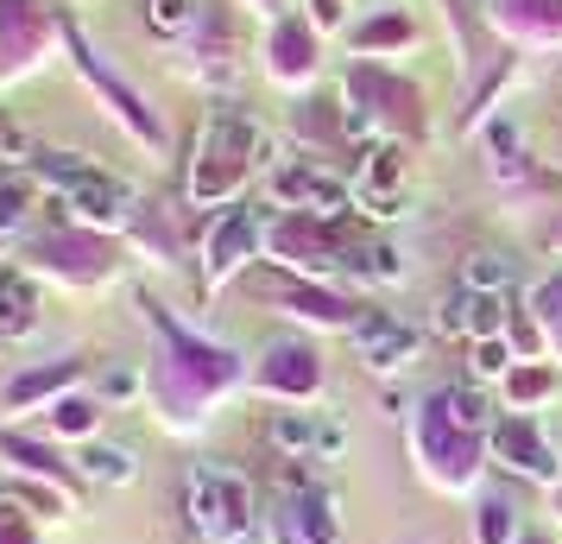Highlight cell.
Listing matches in <instances>:
<instances>
[{
    "label": "cell",
    "instance_id": "6da1fadb",
    "mask_svg": "<svg viewBox=\"0 0 562 544\" xmlns=\"http://www.w3.org/2000/svg\"><path fill=\"white\" fill-rule=\"evenodd\" d=\"M139 311H146V323L158 330V355H153L146 387H153L158 412H165V424H171V431L203 424V418L215 412L234 387H247V367H240V355H228L222 342L183 330L178 317L165 311L158 298H146V291H139Z\"/></svg>",
    "mask_w": 562,
    "mask_h": 544
},
{
    "label": "cell",
    "instance_id": "7a4b0ae2",
    "mask_svg": "<svg viewBox=\"0 0 562 544\" xmlns=\"http://www.w3.org/2000/svg\"><path fill=\"white\" fill-rule=\"evenodd\" d=\"M272 158V133L266 121H254L247 108H215L203 140H196V165H190V203H234L247 178Z\"/></svg>",
    "mask_w": 562,
    "mask_h": 544
},
{
    "label": "cell",
    "instance_id": "3957f363",
    "mask_svg": "<svg viewBox=\"0 0 562 544\" xmlns=\"http://www.w3.org/2000/svg\"><path fill=\"white\" fill-rule=\"evenodd\" d=\"M411 443H417V463L430 475L442 493H474L486 475V431H474L456 406V387L430 392L424 406H417V424H411Z\"/></svg>",
    "mask_w": 562,
    "mask_h": 544
},
{
    "label": "cell",
    "instance_id": "277c9868",
    "mask_svg": "<svg viewBox=\"0 0 562 544\" xmlns=\"http://www.w3.org/2000/svg\"><path fill=\"white\" fill-rule=\"evenodd\" d=\"M32 178L38 184H57L64 190V209L77 229H95V234H114V229H133L139 222V190L121 184L114 171H102L95 158L82 153H32Z\"/></svg>",
    "mask_w": 562,
    "mask_h": 544
},
{
    "label": "cell",
    "instance_id": "5b68a950",
    "mask_svg": "<svg viewBox=\"0 0 562 544\" xmlns=\"http://www.w3.org/2000/svg\"><path fill=\"white\" fill-rule=\"evenodd\" d=\"M183 525L196 544H259V513L247 475L215 463H190L183 475Z\"/></svg>",
    "mask_w": 562,
    "mask_h": 544
},
{
    "label": "cell",
    "instance_id": "8992f818",
    "mask_svg": "<svg viewBox=\"0 0 562 544\" xmlns=\"http://www.w3.org/2000/svg\"><path fill=\"white\" fill-rule=\"evenodd\" d=\"M266 254L279 259L284 273H297V279H329L348 266L355 273L360 266V247L355 234H348V215L341 222H329V215H297V209H284L279 222L266 229Z\"/></svg>",
    "mask_w": 562,
    "mask_h": 544
},
{
    "label": "cell",
    "instance_id": "52a82bcc",
    "mask_svg": "<svg viewBox=\"0 0 562 544\" xmlns=\"http://www.w3.org/2000/svg\"><path fill=\"white\" fill-rule=\"evenodd\" d=\"M341 140L355 133V140H373V133H417L424 127V108H417V89L398 82L392 70L380 64H355L348 82H341Z\"/></svg>",
    "mask_w": 562,
    "mask_h": 544
},
{
    "label": "cell",
    "instance_id": "ba28073f",
    "mask_svg": "<svg viewBox=\"0 0 562 544\" xmlns=\"http://www.w3.org/2000/svg\"><path fill=\"white\" fill-rule=\"evenodd\" d=\"M32 266L52 273L64 286H108L121 273V247L95 229H77V222H52V229L32 241Z\"/></svg>",
    "mask_w": 562,
    "mask_h": 544
},
{
    "label": "cell",
    "instance_id": "9c48e42d",
    "mask_svg": "<svg viewBox=\"0 0 562 544\" xmlns=\"http://www.w3.org/2000/svg\"><path fill=\"white\" fill-rule=\"evenodd\" d=\"M266 215L259 209H247V203H228L215 222L203 229V291H222L234 279V273H247V259H259L266 254Z\"/></svg>",
    "mask_w": 562,
    "mask_h": 544
},
{
    "label": "cell",
    "instance_id": "30bf717a",
    "mask_svg": "<svg viewBox=\"0 0 562 544\" xmlns=\"http://www.w3.org/2000/svg\"><path fill=\"white\" fill-rule=\"evenodd\" d=\"M254 387L266 392V399H279V406H310V399H323L329 374H323V355H316L310 342L279 336V342H266V348H259Z\"/></svg>",
    "mask_w": 562,
    "mask_h": 544
},
{
    "label": "cell",
    "instance_id": "8fae6325",
    "mask_svg": "<svg viewBox=\"0 0 562 544\" xmlns=\"http://www.w3.org/2000/svg\"><path fill=\"white\" fill-rule=\"evenodd\" d=\"M486 449H493V463L512 468V475H525V481H543V488H557L562 481V449L557 437L537 424V418H493V431H486Z\"/></svg>",
    "mask_w": 562,
    "mask_h": 544
},
{
    "label": "cell",
    "instance_id": "7c38bea8",
    "mask_svg": "<svg viewBox=\"0 0 562 544\" xmlns=\"http://www.w3.org/2000/svg\"><path fill=\"white\" fill-rule=\"evenodd\" d=\"M348 336H355L367 374H380V380L385 374H405V367L424 355V330L405 323V317H392V311H360Z\"/></svg>",
    "mask_w": 562,
    "mask_h": 544
},
{
    "label": "cell",
    "instance_id": "4fadbf2b",
    "mask_svg": "<svg viewBox=\"0 0 562 544\" xmlns=\"http://www.w3.org/2000/svg\"><path fill=\"white\" fill-rule=\"evenodd\" d=\"M405 171H411V153L398 140H380L373 153L360 158V171H355V209L360 215H380V222L405 215Z\"/></svg>",
    "mask_w": 562,
    "mask_h": 544
},
{
    "label": "cell",
    "instance_id": "5bb4252c",
    "mask_svg": "<svg viewBox=\"0 0 562 544\" xmlns=\"http://www.w3.org/2000/svg\"><path fill=\"white\" fill-rule=\"evenodd\" d=\"M272 197H279V209H297V215H329V222L355 215V184H341L323 165H284V171H272Z\"/></svg>",
    "mask_w": 562,
    "mask_h": 544
},
{
    "label": "cell",
    "instance_id": "9a60e30c",
    "mask_svg": "<svg viewBox=\"0 0 562 544\" xmlns=\"http://www.w3.org/2000/svg\"><path fill=\"white\" fill-rule=\"evenodd\" d=\"M266 539L272 544H341V507L329 488L310 493H284V507L266 519Z\"/></svg>",
    "mask_w": 562,
    "mask_h": 544
},
{
    "label": "cell",
    "instance_id": "2e32d148",
    "mask_svg": "<svg viewBox=\"0 0 562 544\" xmlns=\"http://www.w3.org/2000/svg\"><path fill=\"white\" fill-rule=\"evenodd\" d=\"M77 387H82V362H77V355H64V362H45V367L13 374V380L0 387V406H7V412H32L38 399H45V406H57L64 392H77Z\"/></svg>",
    "mask_w": 562,
    "mask_h": 544
},
{
    "label": "cell",
    "instance_id": "e0dca14e",
    "mask_svg": "<svg viewBox=\"0 0 562 544\" xmlns=\"http://www.w3.org/2000/svg\"><path fill=\"white\" fill-rule=\"evenodd\" d=\"M52 32V13L38 0H0V70H26Z\"/></svg>",
    "mask_w": 562,
    "mask_h": 544
},
{
    "label": "cell",
    "instance_id": "ac0fdd59",
    "mask_svg": "<svg viewBox=\"0 0 562 544\" xmlns=\"http://www.w3.org/2000/svg\"><path fill=\"white\" fill-rule=\"evenodd\" d=\"M70 45H77V57H82V77H89V82H95V89L108 96V102H114V114H121V121H127L139 140H146V146H165V127H158V114L139 102V96H133V89L114 77V70H102V64H95V52L82 45V32H77V26H70Z\"/></svg>",
    "mask_w": 562,
    "mask_h": 544
},
{
    "label": "cell",
    "instance_id": "d6986e66",
    "mask_svg": "<svg viewBox=\"0 0 562 544\" xmlns=\"http://www.w3.org/2000/svg\"><path fill=\"white\" fill-rule=\"evenodd\" d=\"M279 304H284V317H304V323H316V330H355V317H360L329 279H284Z\"/></svg>",
    "mask_w": 562,
    "mask_h": 544
},
{
    "label": "cell",
    "instance_id": "ffe728a7",
    "mask_svg": "<svg viewBox=\"0 0 562 544\" xmlns=\"http://www.w3.org/2000/svg\"><path fill=\"white\" fill-rule=\"evenodd\" d=\"M557 392H562V367L543 355V362H518L506 380H499V406H506V412H518V418H537L550 399H557Z\"/></svg>",
    "mask_w": 562,
    "mask_h": 544
},
{
    "label": "cell",
    "instance_id": "44dd1931",
    "mask_svg": "<svg viewBox=\"0 0 562 544\" xmlns=\"http://www.w3.org/2000/svg\"><path fill=\"white\" fill-rule=\"evenodd\" d=\"M45 437H57V443H95L102 437V392H64L57 406H45Z\"/></svg>",
    "mask_w": 562,
    "mask_h": 544
},
{
    "label": "cell",
    "instance_id": "7402d4cb",
    "mask_svg": "<svg viewBox=\"0 0 562 544\" xmlns=\"http://www.w3.org/2000/svg\"><path fill=\"white\" fill-rule=\"evenodd\" d=\"M0 456L20 468V475H45V481H52V488H64V493H77V481H82V475H70V468H64V456H57L52 443L32 437V431H0Z\"/></svg>",
    "mask_w": 562,
    "mask_h": 544
},
{
    "label": "cell",
    "instance_id": "603a6c76",
    "mask_svg": "<svg viewBox=\"0 0 562 544\" xmlns=\"http://www.w3.org/2000/svg\"><path fill=\"white\" fill-rule=\"evenodd\" d=\"M266 57H272V77H279L284 89H297V82L316 77V32L297 26V20H279V26H272Z\"/></svg>",
    "mask_w": 562,
    "mask_h": 544
},
{
    "label": "cell",
    "instance_id": "cb8c5ba5",
    "mask_svg": "<svg viewBox=\"0 0 562 544\" xmlns=\"http://www.w3.org/2000/svg\"><path fill=\"white\" fill-rule=\"evenodd\" d=\"M77 475L89 481V488H133L139 481V456L133 449H121V443H82L77 449Z\"/></svg>",
    "mask_w": 562,
    "mask_h": 544
},
{
    "label": "cell",
    "instance_id": "d4e9b609",
    "mask_svg": "<svg viewBox=\"0 0 562 544\" xmlns=\"http://www.w3.org/2000/svg\"><path fill=\"white\" fill-rule=\"evenodd\" d=\"M38 330V286L26 273H0V336H32Z\"/></svg>",
    "mask_w": 562,
    "mask_h": 544
},
{
    "label": "cell",
    "instance_id": "484cf974",
    "mask_svg": "<svg viewBox=\"0 0 562 544\" xmlns=\"http://www.w3.org/2000/svg\"><path fill=\"white\" fill-rule=\"evenodd\" d=\"M493 20L512 32H531V38H562V0H506V7H493Z\"/></svg>",
    "mask_w": 562,
    "mask_h": 544
},
{
    "label": "cell",
    "instance_id": "4316f807",
    "mask_svg": "<svg viewBox=\"0 0 562 544\" xmlns=\"http://www.w3.org/2000/svg\"><path fill=\"white\" fill-rule=\"evenodd\" d=\"M461 286L468 291H512L518 286V266L499 247H474V254L461 259Z\"/></svg>",
    "mask_w": 562,
    "mask_h": 544
},
{
    "label": "cell",
    "instance_id": "83f0119b",
    "mask_svg": "<svg viewBox=\"0 0 562 544\" xmlns=\"http://www.w3.org/2000/svg\"><path fill=\"white\" fill-rule=\"evenodd\" d=\"M32 203H38V178L32 171H0V241H13L26 229Z\"/></svg>",
    "mask_w": 562,
    "mask_h": 544
},
{
    "label": "cell",
    "instance_id": "f1b7e54d",
    "mask_svg": "<svg viewBox=\"0 0 562 544\" xmlns=\"http://www.w3.org/2000/svg\"><path fill=\"white\" fill-rule=\"evenodd\" d=\"M468 539H474V544H518V539H525V532H518V507H512V500H499V493H486L481 507H474Z\"/></svg>",
    "mask_w": 562,
    "mask_h": 544
},
{
    "label": "cell",
    "instance_id": "f546056e",
    "mask_svg": "<svg viewBox=\"0 0 562 544\" xmlns=\"http://www.w3.org/2000/svg\"><path fill=\"white\" fill-rule=\"evenodd\" d=\"M417 38V26H411L405 13H380V20H367V26H355V52L373 57V52H398V45H411Z\"/></svg>",
    "mask_w": 562,
    "mask_h": 544
},
{
    "label": "cell",
    "instance_id": "4dcf8cb0",
    "mask_svg": "<svg viewBox=\"0 0 562 544\" xmlns=\"http://www.w3.org/2000/svg\"><path fill=\"white\" fill-rule=\"evenodd\" d=\"M506 330H512L506 291H468V336L486 342V336H506Z\"/></svg>",
    "mask_w": 562,
    "mask_h": 544
},
{
    "label": "cell",
    "instance_id": "1f68e13d",
    "mask_svg": "<svg viewBox=\"0 0 562 544\" xmlns=\"http://www.w3.org/2000/svg\"><path fill=\"white\" fill-rule=\"evenodd\" d=\"M512 367H518V348H512V336L474 342V387H499Z\"/></svg>",
    "mask_w": 562,
    "mask_h": 544
},
{
    "label": "cell",
    "instance_id": "d6a6232c",
    "mask_svg": "<svg viewBox=\"0 0 562 544\" xmlns=\"http://www.w3.org/2000/svg\"><path fill=\"white\" fill-rule=\"evenodd\" d=\"M196 20H203L196 0H146V26L158 38H183V32H196Z\"/></svg>",
    "mask_w": 562,
    "mask_h": 544
},
{
    "label": "cell",
    "instance_id": "836d02e7",
    "mask_svg": "<svg viewBox=\"0 0 562 544\" xmlns=\"http://www.w3.org/2000/svg\"><path fill=\"white\" fill-rule=\"evenodd\" d=\"M355 273H360V279H373V286H392V279H405V254H398L392 241H367Z\"/></svg>",
    "mask_w": 562,
    "mask_h": 544
},
{
    "label": "cell",
    "instance_id": "e575fe53",
    "mask_svg": "<svg viewBox=\"0 0 562 544\" xmlns=\"http://www.w3.org/2000/svg\"><path fill=\"white\" fill-rule=\"evenodd\" d=\"M0 544H38V513L20 493H0Z\"/></svg>",
    "mask_w": 562,
    "mask_h": 544
},
{
    "label": "cell",
    "instance_id": "d590c367",
    "mask_svg": "<svg viewBox=\"0 0 562 544\" xmlns=\"http://www.w3.org/2000/svg\"><path fill=\"white\" fill-rule=\"evenodd\" d=\"M436 336H468V286L436 298Z\"/></svg>",
    "mask_w": 562,
    "mask_h": 544
},
{
    "label": "cell",
    "instance_id": "8d00e7d4",
    "mask_svg": "<svg viewBox=\"0 0 562 544\" xmlns=\"http://www.w3.org/2000/svg\"><path fill=\"white\" fill-rule=\"evenodd\" d=\"M133 392H146V380H139L133 367H114V374H108V387H102V399H133Z\"/></svg>",
    "mask_w": 562,
    "mask_h": 544
},
{
    "label": "cell",
    "instance_id": "74e56055",
    "mask_svg": "<svg viewBox=\"0 0 562 544\" xmlns=\"http://www.w3.org/2000/svg\"><path fill=\"white\" fill-rule=\"evenodd\" d=\"M0 158H32L26 153V133L13 127V121H0Z\"/></svg>",
    "mask_w": 562,
    "mask_h": 544
},
{
    "label": "cell",
    "instance_id": "f35d334b",
    "mask_svg": "<svg viewBox=\"0 0 562 544\" xmlns=\"http://www.w3.org/2000/svg\"><path fill=\"white\" fill-rule=\"evenodd\" d=\"M310 26H341V0H310Z\"/></svg>",
    "mask_w": 562,
    "mask_h": 544
},
{
    "label": "cell",
    "instance_id": "ab89813d",
    "mask_svg": "<svg viewBox=\"0 0 562 544\" xmlns=\"http://www.w3.org/2000/svg\"><path fill=\"white\" fill-rule=\"evenodd\" d=\"M550 342H557V355H562V330H550Z\"/></svg>",
    "mask_w": 562,
    "mask_h": 544
},
{
    "label": "cell",
    "instance_id": "60d3db41",
    "mask_svg": "<svg viewBox=\"0 0 562 544\" xmlns=\"http://www.w3.org/2000/svg\"><path fill=\"white\" fill-rule=\"evenodd\" d=\"M518 544H550V539H518Z\"/></svg>",
    "mask_w": 562,
    "mask_h": 544
}]
</instances>
